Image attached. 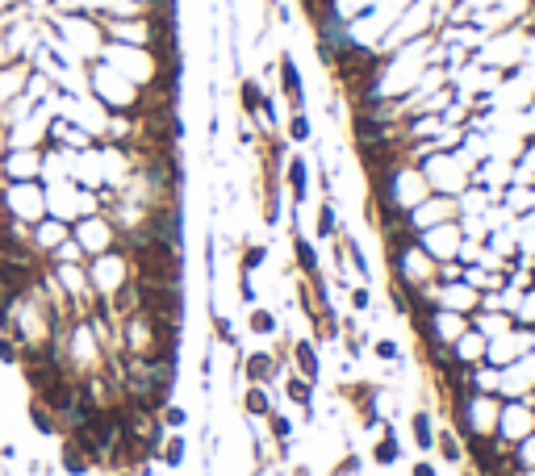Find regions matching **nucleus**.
Masks as SVG:
<instances>
[{"label": "nucleus", "mask_w": 535, "mask_h": 476, "mask_svg": "<svg viewBox=\"0 0 535 476\" xmlns=\"http://www.w3.org/2000/svg\"><path fill=\"white\" fill-rule=\"evenodd\" d=\"M385 263H389V280L406 288H423L435 280V259L426 255L423 246H401V251H385Z\"/></svg>", "instance_id": "obj_1"}, {"label": "nucleus", "mask_w": 535, "mask_h": 476, "mask_svg": "<svg viewBox=\"0 0 535 476\" xmlns=\"http://www.w3.org/2000/svg\"><path fill=\"white\" fill-rule=\"evenodd\" d=\"M71 243L84 251V259H93L122 243V230H118V222H113L109 214H88V218L71 222Z\"/></svg>", "instance_id": "obj_2"}, {"label": "nucleus", "mask_w": 535, "mask_h": 476, "mask_svg": "<svg viewBox=\"0 0 535 476\" xmlns=\"http://www.w3.org/2000/svg\"><path fill=\"white\" fill-rule=\"evenodd\" d=\"M84 268H88V285H93L96 297H113V293H118V288L134 276L122 246H113V251H105V255L84 259Z\"/></svg>", "instance_id": "obj_3"}, {"label": "nucleus", "mask_w": 535, "mask_h": 476, "mask_svg": "<svg viewBox=\"0 0 535 476\" xmlns=\"http://www.w3.org/2000/svg\"><path fill=\"white\" fill-rule=\"evenodd\" d=\"M4 201H9V218L17 226H34L46 218V180H29V184H4Z\"/></svg>", "instance_id": "obj_4"}, {"label": "nucleus", "mask_w": 535, "mask_h": 476, "mask_svg": "<svg viewBox=\"0 0 535 476\" xmlns=\"http://www.w3.org/2000/svg\"><path fill=\"white\" fill-rule=\"evenodd\" d=\"M465 238H468V234H465V226H460V218H456V222H440V226H431V230H418V246H423L435 263H448V259L460 255Z\"/></svg>", "instance_id": "obj_5"}, {"label": "nucleus", "mask_w": 535, "mask_h": 476, "mask_svg": "<svg viewBox=\"0 0 535 476\" xmlns=\"http://www.w3.org/2000/svg\"><path fill=\"white\" fill-rule=\"evenodd\" d=\"M276 88L285 96L288 113H302L305 109V80H302V68H297V55L293 51H276Z\"/></svg>", "instance_id": "obj_6"}, {"label": "nucleus", "mask_w": 535, "mask_h": 476, "mask_svg": "<svg viewBox=\"0 0 535 476\" xmlns=\"http://www.w3.org/2000/svg\"><path fill=\"white\" fill-rule=\"evenodd\" d=\"M68 238H71V222L55 218V214H46V218L34 222L26 230V243L34 246V255H42V259H51Z\"/></svg>", "instance_id": "obj_7"}, {"label": "nucleus", "mask_w": 535, "mask_h": 476, "mask_svg": "<svg viewBox=\"0 0 535 476\" xmlns=\"http://www.w3.org/2000/svg\"><path fill=\"white\" fill-rule=\"evenodd\" d=\"M535 431V414L527 401H502V409H498V426H494V435L498 439H507L510 448L519 443V439H527Z\"/></svg>", "instance_id": "obj_8"}, {"label": "nucleus", "mask_w": 535, "mask_h": 476, "mask_svg": "<svg viewBox=\"0 0 535 476\" xmlns=\"http://www.w3.org/2000/svg\"><path fill=\"white\" fill-rule=\"evenodd\" d=\"M460 218V201L456 197H440V192H431L423 201L410 209V226L414 230H431V226H440V222H456Z\"/></svg>", "instance_id": "obj_9"}, {"label": "nucleus", "mask_w": 535, "mask_h": 476, "mask_svg": "<svg viewBox=\"0 0 535 476\" xmlns=\"http://www.w3.org/2000/svg\"><path fill=\"white\" fill-rule=\"evenodd\" d=\"M280 180L288 189V209H305L310 205V159L302 150H288L285 167H280Z\"/></svg>", "instance_id": "obj_10"}, {"label": "nucleus", "mask_w": 535, "mask_h": 476, "mask_svg": "<svg viewBox=\"0 0 535 476\" xmlns=\"http://www.w3.org/2000/svg\"><path fill=\"white\" fill-rule=\"evenodd\" d=\"M288 367H293L302 381L314 384V389L322 384V351H318V343L310 339V335H302V339H288Z\"/></svg>", "instance_id": "obj_11"}, {"label": "nucleus", "mask_w": 535, "mask_h": 476, "mask_svg": "<svg viewBox=\"0 0 535 476\" xmlns=\"http://www.w3.org/2000/svg\"><path fill=\"white\" fill-rule=\"evenodd\" d=\"M288 246H293V272L297 276H318L322 272V255H318V243L302 226L288 222Z\"/></svg>", "instance_id": "obj_12"}, {"label": "nucleus", "mask_w": 535, "mask_h": 476, "mask_svg": "<svg viewBox=\"0 0 535 476\" xmlns=\"http://www.w3.org/2000/svg\"><path fill=\"white\" fill-rule=\"evenodd\" d=\"M280 389H285V401H293V406L302 409L305 426H314L318 422V389L314 384L302 381L297 372H285V376H280Z\"/></svg>", "instance_id": "obj_13"}, {"label": "nucleus", "mask_w": 535, "mask_h": 476, "mask_svg": "<svg viewBox=\"0 0 535 476\" xmlns=\"http://www.w3.org/2000/svg\"><path fill=\"white\" fill-rule=\"evenodd\" d=\"M406 426H410V443L418 448V456H431V451H435V435H440L435 409H431V406H414Z\"/></svg>", "instance_id": "obj_14"}, {"label": "nucleus", "mask_w": 535, "mask_h": 476, "mask_svg": "<svg viewBox=\"0 0 535 476\" xmlns=\"http://www.w3.org/2000/svg\"><path fill=\"white\" fill-rule=\"evenodd\" d=\"M239 409H243V422H251V426L263 422L276 409L272 389H263V384H243V389H239Z\"/></svg>", "instance_id": "obj_15"}, {"label": "nucleus", "mask_w": 535, "mask_h": 476, "mask_svg": "<svg viewBox=\"0 0 535 476\" xmlns=\"http://www.w3.org/2000/svg\"><path fill=\"white\" fill-rule=\"evenodd\" d=\"M401 456H406V448H401V439H398V426H393V422H385L381 431H377V439H372L369 460L377 464V468H393Z\"/></svg>", "instance_id": "obj_16"}, {"label": "nucleus", "mask_w": 535, "mask_h": 476, "mask_svg": "<svg viewBox=\"0 0 535 476\" xmlns=\"http://www.w3.org/2000/svg\"><path fill=\"white\" fill-rule=\"evenodd\" d=\"M448 347H452V359H456V364H460V367H473V364H485L490 339H485L477 327H468L465 335H460L456 343H448Z\"/></svg>", "instance_id": "obj_17"}, {"label": "nucleus", "mask_w": 535, "mask_h": 476, "mask_svg": "<svg viewBox=\"0 0 535 476\" xmlns=\"http://www.w3.org/2000/svg\"><path fill=\"white\" fill-rule=\"evenodd\" d=\"M339 246H344V263H347V272H356L360 285H372V263H369V251H364V243H360L356 234L339 230Z\"/></svg>", "instance_id": "obj_18"}, {"label": "nucleus", "mask_w": 535, "mask_h": 476, "mask_svg": "<svg viewBox=\"0 0 535 476\" xmlns=\"http://www.w3.org/2000/svg\"><path fill=\"white\" fill-rule=\"evenodd\" d=\"M243 330H247L251 339H280V313L260 301V305H251L243 313Z\"/></svg>", "instance_id": "obj_19"}, {"label": "nucleus", "mask_w": 535, "mask_h": 476, "mask_svg": "<svg viewBox=\"0 0 535 476\" xmlns=\"http://www.w3.org/2000/svg\"><path fill=\"white\" fill-rule=\"evenodd\" d=\"M263 426H268V443L276 448V456H280V460H288V456H293V431H297V426H293V418H288L285 409L276 406L272 414L263 418Z\"/></svg>", "instance_id": "obj_20"}, {"label": "nucleus", "mask_w": 535, "mask_h": 476, "mask_svg": "<svg viewBox=\"0 0 535 476\" xmlns=\"http://www.w3.org/2000/svg\"><path fill=\"white\" fill-rule=\"evenodd\" d=\"M26 422H29V431L42 439H59L63 435V422H59V414L46 401H38V397H29V406H26Z\"/></svg>", "instance_id": "obj_21"}, {"label": "nucleus", "mask_w": 535, "mask_h": 476, "mask_svg": "<svg viewBox=\"0 0 535 476\" xmlns=\"http://www.w3.org/2000/svg\"><path fill=\"white\" fill-rule=\"evenodd\" d=\"M209 339L218 343V347H226V351H243L239 330H234V322L218 310V301H214V297H209Z\"/></svg>", "instance_id": "obj_22"}, {"label": "nucleus", "mask_w": 535, "mask_h": 476, "mask_svg": "<svg viewBox=\"0 0 535 476\" xmlns=\"http://www.w3.org/2000/svg\"><path fill=\"white\" fill-rule=\"evenodd\" d=\"M339 230H344V222H339V205L330 201V197H322L318 209H314V230H310V238H314V243H330Z\"/></svg>", "instance_id": "obj_23"}, {"label": "nucleus", "mask_w": 535, "mask_h": 476, "mask_svg": "<svg viewBox=\"0 0 535 476\" xmlns=\"http://www.w3.org/2000/svg\"><path fill=\"white\" fill-rule=\"evenodd\" d=\"M155 460L164 464L167 472L184 468V460H189V435H184V431H167L164 443H159V456H155Z\"/></svg>", "instance_id": "obj_24"}, {"label": "nucleus", "mask_w": 535, "mask_h": 476, "mask_svg": "<svg viewBox=\"0 0 535 476\" xmlns=\"http://www.w3.org/2000/svg\"><path fill=\"white\" fill-rule=\"evenodd\" d=\"M59 468H63L68 476H88V472L96 468V464L88 460V456H84V448L76 443V439L63 435V443H59Z\"/></svg>", "instance_id": "obj_25"}, {"label": "nucleus", "mask_w": 535, "mask_h": 476, "mask_svg": "<svg viewBox=\"0 0 535 476\" xmlns=\"http://www.w3.org/2000/svg\"><path fill=\"white\" fill-rule=\"evenodd\" d=\"M280 134H285L288 147H305V142H314V117H310V109L288 113L285 122H280Z\"/></svg>", "instance_id": "obj_26"}, {"label": "nucleus", "mask_w": 535, "mask_h": 476, "mask_svg": "<svg viewBox=\"0 0 535 476\" xmlns=\"http://www.w3.org/2000/svg\"><path fill=\"white\" fill-rule=\"evenodd\" d=\"M260 105H263V84L255 76H239V113L243 117H260Z\"/></svg>", "instance_id": "obj_27"}, {"label": "nucleus", "mask_w": 535, "mask_h": 476, "mask_svg": "<svg viewBox=\"0 0 535 476\" xmlns=\"http://www.w3.org/2000/svg\"><path fill=\"white\" fill-rule=\"evenodd\" d=\"M435 456H440L443 464H465L468 460L465 439L456 435L452 426H440V435H435Z\"/></svg>", "instance_id": "obj_28"}, {"label": "nucleus", "mask_w": 535, "mask_h": 476, "mask_svg": "<svg viewBox=\"0 0 535 476\" xmlns=\"http://www.w3.org/2000/svg\"><path fill=\"white\" fill-rule=\"evenodd\" d=\"M369 355L372 359H381V364H406V347H401L393 335H372L369 339Z\"/></svg>", "instance_id": "obj_29"}, {"label": "nucleus", "mask_w": 535, "mask_h": 476, "mask_svg": "<svg viewBox=\"0 0 535 476\" xmlns=\"http://www.w3.org/2000/svg\"><path fill=\"white\" fill-rule=\"evenodd\" d=\"M268 259H272V246L247 238V243L239 246V272H251V276H255L260 268H268Z\"/></svg>", "instance_id": "obj_30"}, {"label": "nucleus", "mask_w": 535, "mask_h": 476, "mask_svg": "<svg viewBox=\"0 0 535 476\" xmlns=\"http://www.w3.org/2000/svg\"><path fill=\"white\" fill-rule=\"evenodd\" d=\"M189 422H192V414L180 406V401L159 406V426H164V431H189Z\"/></svg>", "instance_id": "obj_31"}, {"label": "nucleus", "mask_w": 535, "mask_h": 476, "mask_svg": "<svg viewBox=\"0 0 535 476\" xmlns=\"http://www.w3.org/2000/svg\"><path fill=\"white\" fill-rule=\"evenodd\" d=\"M347 310L356 313V318H369L372 313V288L369 285H347Z\"/></svg>", "instance_id": "obj_32"}, {"label": "nucleus", "mask_w": 535, "mask_h": 476, "mask_svg": "<svg viewBox=\"0 0 535 476\" xmlns=\"http://www.w3.org/2000/svg\"><path fill=\"white\" fill-rule=\"evenodd\" d=\"M234 288H239V301H243V310H251V305H260V288H255V276H251V272H239Z\"/></svg>", "instance_id": "obj_33"}, {"label": "nucleus", "mask_w": 535, "mask_h": 476, "mask_svg": "<svg viewBox=\"0 0 535 476\" xmlns=\"http://www.w3.org/2000/svg\"><path fill=\"white\" fill-rule=\"evenodd\" d=\"M0 367H21V343L13 335H0Z\"/></svg>", "instance_id": "obj_34"}, {"label": "nucleus", "mask_w": 535, "mask_h": 476, "mask_svg": "<svg viewBox=\"0 0 535 476\" xmlns=\"http://www.w3.org/2000/svg\"><path fill=\"white\" fill-rule=\"evenodd\" d=\"M360 472H364V460H360L356 451H347L344 460H339L335 468H330V476H360Z\"/></svg>", "instance_id": "obj_35"}, {"label": "nucleus", "mask_w": 535, "mask_h": 476, "mask_svg": "<svg viewBox=\"0 0 535 476\" xmlns=\"http://www.w3.org/2000/svg\"><path fill=\"white\" fill-rule=\"evenodd\" d=\"M410 476H435V464H431V460H426V456H423V460H414Z\"/></svg>", "instance_id": "obj_36"}, {"label": "nucleus", "mask_w": 535, "mask_h": 476, "mask_svg": "<svg viewBox=\"0 0 535 476\" xmlns=\"http://www.w3.org/2000/svg\"><path fill=\"white\" fill-rule=\"evenodd\" d=\"M17 4H26V0H0V13H9V9H17Z\"/></svg>", "instance_id": "obj_37"}, {"label": "nucleus", "mask_w": 535, "mask_h": 476, "mask_svg": "<svg viewBox=\"0 0 535 476\" xmlns=\"http://www.w3.org/2000/svg\"><path fill=\"white\" fill-rule=\"evenodd\" d=\"M288 476H314V472H310L305 464H297V468H293V472H288Z\"/></svg>", "instance_id": "obj_38"}, {"label": "nucleus", "mask_w": 535, "mask_h": 476, "mask_svg": "<svg viewBox=\"0 0 535 476\" xmlns=\"http://www.w3.org/2000/svg\"><path fill=\"white\" fill-rule=\"evenodd\" d=\"M109 476H134V468H109Z\"/></svg>", "instance_id": "obj_39"}]
</instances>
